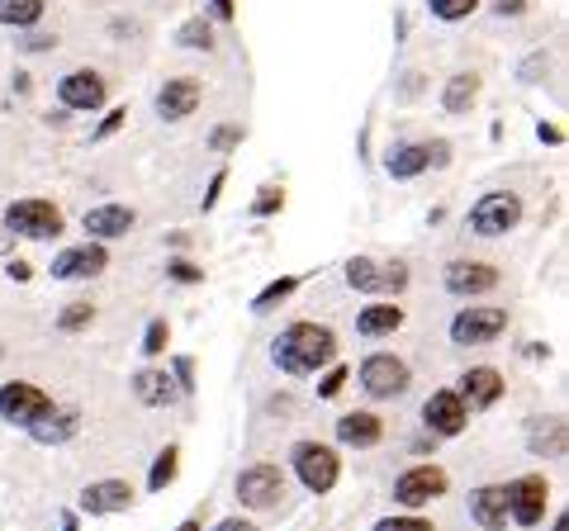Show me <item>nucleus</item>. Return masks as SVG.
Wrapping results in <instances>:
<instances>
[{"label": "nucleus", "mask_w": 569, "mask_h": 531, "mask_svg": "<svg viewBox=\"0 0 569 531\" xmlns=\"http://www.w3.org/2000/svg\"><path fill=\"white\" fill-rule=\"evenodd\" d=\"M295 474H299V484H305L309 493H332L337 480H342V460H337L332 447H323V441H295Z\"/></svg>", "instance_id": "4"}, {"label": "nucleus", "mask_w": 569, "mask_h": 531, "mask_svg": "<svg viewBox=\"0 0 569 531\" xmlns=\"http://www.w3.org/2000/svg\"><path fill=\"white\" fill-rule=\"evenodd\" d=\"M485 6V0H427V10H432V20L441 24H460V20H470V14Z\"/></svg>", "instance_id": "32"}, {"label": "nucleus", "mask_w": 569, "mask_h": 531, "mask_svg": "<svg viewBox=\"0 0 569 531\" xmlns=\"http://www.w3.org/2000/svg\"><path fill=\"white\" fill-rule=\"evenodd\" d=\"M546 499H550L546 474H522V480L508 484V518L518 527H537L546 518Z\"/></svg>", "instance_id": "14"}, {"label": "nucleus", "mask_w": 569, "mask_h": 531, "mask_svg": "<svg viewBox=\"0 0 569 531\" xmlns=\"http://www.w3.org/2000/svg\"><path fill=\"white\" fill-rule=\"evenodd\" d=\"M356 380H361L370 399H399V394H408V384H413V370H408V361L395 357V351H376V357L361 361Z\"/></svg>", "instance_id": "5"}, {"label": "nucleus", "mask_w": 569, "mask_h": 531, "mask_svg": "<svg viewBox=\"0 0 569 531\" xmlns=\"http://www.w3.org/2000/svg\"><path fill=\"white\" fill-rule=\"evenodd\" d=\"M470 518L485 531H503L508 527V484H485L470 493Z\"/></svg>", "instance_id": "22"}, {"label": "nucleus", "mask_w": 569, "mask_h": 531, "mask_svg": "<svg viewBox=\"0 0 569 531\" xmlns=\"http://www.w3.org/2000/svg\"><path fill=\"white\" fill-rule=\"evenodd\" d=\"M96 323V304H86V299H77V304H67L58 313V332H81Z\"/></svg>", "instance_id": "33"}, {"label": "nucleus", "mask_w": 569, "mask_h": 531, "mask_svg": "<svg viewBox=\"0 0 569 531\" xmlns=\"http://www.w3.org/2000/svg\"><path fill=\"white\" fill-rule=\"evenodd\" d=\"M104 266H110V247L91 238V242L62 247V252L52 257V280H96V275H104Z\"/></svg>", "instance_id": "12"}, {"label": "nucleus", "mask_w": 569, "mask_h": 531, "mask_svg": "<svg viewBox=\"0 0 569 531\" xmlns=\"http://www.w3.org/2000/svg\"><path fill=\"white\" fill-rule=\"evenodd\" d=\"M223 186H228V171L219 167V171H213V176H209V190H204V214H209V209H213V204H219V194H223Z\"/></svg>", "instance_id": "42"}, {"label": "nucleus", "mask_w": 569, "mask_h": 531, "mask_svg": "<svg viewBox=\"0 0 569 531\" xmlns=\"http://www.w3.org/2000/svg\"><path fill=\"white\" fill-rule=\"evenodd\" d=\"M460 399H466V409L470 413H485L493 409L498 399H503V375H498L493 365H470L466 375H460V389H456Z\"/></svg>", "instance_id": "19"}, {"label": "nucleus", "mask_w": 569, "mask_h": 531, "mask_svg": "<svg viewBox=\"0 0 569 531\" xmlns=\"http://www.w3.org/2000/svg\"><path fill=\"white\" fill-rule=\"evenodd\" d=\"M479 81L475 72H456L451 81H447V91H441V110L447 114H470L475 110V100H479Z\"/></svg>", "instance_id": "26"}, {"label": "nucleus", "mask_w": 569, "mask_h": 531, "mask_svg": "<svg viewBox=\"0 0 569 531\" xmlns=\"http://www.w3.org/2000/svg\"><path fill=\"white\" fill-rule=\"evenodd\" d=\"M62 531H77V512H62Z\"/></svg>", "instance_id": "51"}, {"label": "nucleus", "mask_w": 569, "mask_h": 531, "mask_svg": "<svg viewBox=\"0 0 569 531\" xmlns=\"http://www.w3.org/2000/svg\"><path fill=\"white\" fill-rule=\"evenodd\" d=\"M171 342V328H167V318H152L148 332H142V357H162Z\"/></svg>", "instance_id": "34"}, {"label": "nucleus", "mask_w": 569, "mask_h": 531, "mask_svg": "<svg viewBox=\"0 0 569 531\" xmlns=\"http://www.w3.org/2000/svg\"><path fill=\"white\" fill-rule=\"evenodd\" d=\"M176 474H181V451H176V447H167L162 455L152 460V470H148V489H152V493L171 489V484H176Z\"/></svg>", "instance_id": "31"}, {"label": "nucleus", "mask_w": 569, "mask_h": 531, "mask_svg": "<svg viewBox=\"0 0 569 531\" xmlns=\"http://www.w3.org/2000/svg\"><path fill=\"white\" fill-rule=\"evenodd\" d=\"M271 361L295 380L318 375L323 365L337 361V332L328 323H290L271 342Z\"/></svg>", "instance_id": "1"}, {"label": "nucleus", "mask_w": 569, "mask_h": 531, "mask_svg": "<svg viewBox=\"0 0 569 531\" xmlns=\"http://www.w3.org/2000/svg\"><path fill=\"white\" fill-rule=\"evenodd\" d=\"M470 233L475 238H508L512 228L522 223V194L512 190H489L479 194V200L470 204Z\"/></svg>", "instance_id": "3"}, {"label": "nucleus", "mask_w": 569, "mask_h": 531, "mask_svg": "<svg viewBox=\"0 0 569 531\" xmlns=\"http://www.w3.org/2000/svg\"><path fill=\"white\" fill-rule=\"evenodd\" d=\"M380 437H385V422H380L376 413H366V409L337 418V441H342V447L370 451V447H380Z\"/></svg>", "instance_id": "21"}, {"label": "nucleus", "mask_w": 569, "mask_h": 531, "mask_svg": "<svg viewBox=\"0 0 569 531\" xmlns=\"http://www.w3.org/2000/svg\"><path fill=\"white\" fill-rule=\"evenodd\" d=\"M376 531H437V527L427 518H413V512H408V518H380Z\"/></svg>", "instance_id": "39"}, {"label": "nucleus", "mask_w": 569, "mask_h": 531, "mask_svg": "<svg viewBox=\"0 0 569 531\" xmlns=\"http://www.w3.org/2000/svg\"><path fill=\"white\" fill-rule=\"evenodd\" d=\"M10 242H14V233H10L6 223H0V257H6V247H10Z\"/></svg>", "instance_id": "49"}, {"label": "nucleus", "mask_w": 569, "mask_h": 531, "mask_svg": "<svg viewBox=\"0 0 569 531\" xmlns=\"http://www.w3.org/2000/svg\"><path fill=\"white\" fill-rule=\"evenodd\" d=\"M123 119H129V110H110V114L100 119V129H96L91 138H96V143H104V138H114V133L123 129Z\"/></svg>", "instance_id": "41"}, {"label": "nucleus", "mask_w": 569, "mask_h": 531, "mask_svg": "<svg viewBox=\"0 0 569 531\" xmlns=\"http://www.w3.org/2000/svg\"><path fill=\"white\" fill-rule=\"evenodd\" d=\"M493 14H503V20H518V14H527V0H493Z\"/></svg>", "instance_id": "44"}, {"label": "nucleus", "mask_w": 569, "mask_h": 531, "mask_svg": "<svg viewBox=\"0 0 569 531\" xmlns=\"http://www.w3.org/2000/svg\"><path fill=\"white\" fill-rule=\"evenodd\" d=\"M133 223L138 214L129 204H96V209H86L81 214V228H86V238H96V242H114V238H129L133 233Z\"/></svg>", "instance_id": "17"}, {"label": "nucleus", "mask_w": 569, "mask_h": 531, "mask_svg": "<svg viewBox=\"0 0 569 531\" xmlns=\"http://www.w3.org/2000/svg\"><path fill=\"white\" fill-rule=\"evenodd\" d=\"M531 455H565V418L560 413H550V418H537L531 422Z\"/></svg>", "instance_id": "27"}, {"label": "nucleus", "mask_w": 569, "mask_h": 531, "mask_svg": "<svg viewBox=\"0 0 569 531\" xmlns=\"http://www.w3.org/2000/svg\"><path fill=\"white\" fill-rule=\"evenodd\" d=\"M6 275H10V280H20V285H24V280H33V271H29V261H14V257L6 261Z\"/></svg>", "instance_id": "47"}, {"label": "nucleus", "mask_w": 569, "mask_h": 531, "mask_svg": "<svg viewBox=\"0 0 569 531\" xmlns=\"http://www.w3.org/2000/svg\"><path fill=\"white\" fill-rule=\"evenodd\" d=\"M171 380H176V389H181V394H194V361H190V357H176V361H171Z\"/></svg>", "instance_id": "40"}, {"label": "nucleus", "mask_w": 569, "mask_h": 531, "mask_svg": "<svg viewBox=\"0 0 569 531\" xmlns=\"http://www.w3.org/2000/svg\"><path fill=\"white\" fill-rule=\"evenodd\" d=\"M81 432V413L77 409H48L39 422H29V437L39 441V447H62Z\"/></svg>", "instance_id": "23"}, {"label": "nucleus", "mask_w": 569, "mask_h": 531, "mask_svg": "<svg viewBox=\"0 0 569 531\" xmlns=\"http://www.w3.org/2000/svg\"><path fill=\"white\" fill-rule=\"evenodd\" d=\"M447 489H451V480H447V470L441 465H413V470H403L395 480V503L413 512V508L437 503Z\"/></svg>", "instance_id": "9"}, {"label": "nucleus", "mask_w": 569, "mask_h": 531, "mask_svg": "<svg viewBox=\"0 0 569 531\" xmlns=\"http://www.w3.org/2000/svg\"><path fill=\"white\" fill-rule=\"evenodd\" d=\"M58 100H62V110L96 114V110H104V100H110V86H104V77L91 72V67H77V72H67L58 81Z\"/></svg>", "instance_id": "11"}, {"label": "nucleus", "mask_w": 569, "mask_h": 531, "mask_svg": "<svg viewBox=\"0 0 569 531\" xmlns=\"http://www.w3.org/2000/svg\"><path fill=\"white\" fill-rule=\"evenodd\" d=\"M242 143V123H219V129L209 133V148L213 152H233Z\"/></svg>", "instance_id": "37"}, {"label": "nucleus", "mask_w": 569, "mask_h": 531, "mask_svg": "<svg viewBox=\"0 0 569 531\" xmlns=\"http://www.w3.org/2000/svg\"><path fill=\"white\" fill-rule=\"evenodd\" d=\"M167 275L176 280V285H200V280H204V266H194L190 257H171V261H167Z\"/></svg>", "instance_id": "35"}, {"label": "nucleus", "mask_w": 569, "mask_h": 531, "mask_svg": "<svg viewBox=\"0 0 569 531\" xmlns=\"http://www.w3.org/2000/svg\"><path fill=\"white\" fill-rule=\"evenodd\" d=\"M280 209H284V190L280 186H261L257 200H252V214L257 219H271V214H280Z\"/></svg>", "instance_id": "36"}, {"label": "nucleus", "mask_w": 569, "mask_h": 531, "mask_svg": "<svg viewBox=\"0 0 569 531\" xmlns=\"http://www.w3.org/2000/svg\"><path fill=\"white\" fill-rule=\"evenodd\" d=\"M133 394H138V403H148V409H171L181 389H176V380L167 375V370L148 365V370H138L133 375Z\"/></svg>", "instance_id": "24"}, {"label": "nucleus", "mask_w": 569, "mask_h": 531, "mask_svg": "<svg viewBox=\"0 0 569 531\" xmlns=\"http://www.w3.org/2000/svg\"><path fill=\"white\" fill-rule=\"evenodd\" d=\"M347 380H351V370H347V365H328V375L318 380V399H337Z\"/></svg>", "instance_id": "38"}, {"label": "nucleus", "mask_w": 569, "mask_h": 531, "mask_svg": "<svg viewBox=\"0 0 569 531\" xmlns=\"http://www.w3.org/2000/svg\"><path fill=\"white\" fill-rule=\"evenodd\" d=\"M508 332V309L498 304H470L451 318V342L456 347H489Z\"/></svg>", "instance_id": "7"}, {"label": "nucleus", "mask_w": 569, "mask_h": 531, "mask_svg": "<svg viewBox=\"0 0 569 531\" xmlns=\"http://www.w3.org/2000/svg\"><path fill=\"white\" fill-rule=\"evenodd\" d=\"M537 138H541V143H550V148H560L565 143V129H556V123H537Z\"/></svg>", "instance_id": "45"}, {"label": "nucleus", "mask_w": 569, "mask_h": 531, "mask_svg": "<svg viewBox=\"0 0 569 531\" xmlns=\"http://www.w3.org/2000/svg\"><path fill=\"white\" fill-rule=\"evenodd\" d=\"M347 285L361 290V294H403V290H408V266H403V261L351 257V261H347Z\"/></svg>", "instance_id": "8"}, {"label": "nucleus", "mask_w": 569, "mask_h": 531, "mask_svg": "<svg viewBox=\"0 0 569 531\" xmlns=\"http://www.w3.org/2000/svg\"><path fill=\"white\" fill-rule=\"evenodd\" d=\"M43 10L48 0H0V24L6 29H39L43 24Z\"/></svg>", "instance_id": "28"}, {"label": "nucleus", "mask_w": 569, "mask_h": 531, "mask_svg": "<svg viewBox=\"0 0 569 531\" xmlns=\"http://www.w3.org/2000/svg\"><path fill=\"white\" fill-rule=\"evenodd\" d=\"M209 20L233 24V20H238V6H233V0H209Z\"/></svg>", "instance_id": "43"}, {"label": "nucleus", "mask_w": 569, "mask_h": 531, "mask_svg": "<svg viewBox=\"0 0 569 531\" xmlns=\"http://www.w3.org/2000/svg\"><path fill=\"white\" fill-rule=\"evenodd\" d=\"M451 162V143L447 138H432V143H395L385 152V171L395 181H418L422 171L432 167H447Z\"/></svg>", "instance_id": "6"}, {"label": "nucleus", "mask_w": 569, "mask_h": 531, "mask_svg": "<svg viewBox=\"0 0 569 531\" xmlns=\"http://www.w3.org/2000/svg\"><path fill=\"white\" fill-rule=\"evenodd\" d=\"M129 503H133V489L123 480H96V484H86L77 499V508L91 512V518H110V512H123Z\"/></svg>", "instance_id": "20"}, {"label": "nucleus", "mask_w": 569, "mask_h": 531, "mask_svg": "<svg viewBox=\"0 0 569 531\" xmlns=\"http://www.w3.org/2000/svg\"><path fill=\"white\" fill-rule=\"evenodd\" d=\"M213 531H257L252 522H247V518H223L219 527H213Z\"/></svg>", "instance_id": "48"}, {"label": "nucleus", "mask_w": 569, "mask_h": 531, "mask_svg": "<svg viewBox=\"0 0 569 531\" xmlns=\"http://www.w3.org/2000/svg\"><path fill=\"white\" fill-rule=\"evenodd\" d=\"M200 100H204V81H194V77H171L162 91H157V119L162 123H181L190 119L194 110H200Z\"/></svg>", "instance_id": "15"}, {"label": "nucleus", "mask_w": 569, "mask_h": 531, "mask_svg": "<svg viewBox=\"0 0 569 531\" xmlns=\"http://www.w3.org/2000/svg\"><path fill=\"white\" fill-rule=\"evenodd\" d=\"M422 422H427L432 437H460L470 428V409L456 389H437V394L422 403Z\"/></svg>", "instance_id": "13"}, {"label": "nucleus", "mask_w": 569, "mask_h": 531, "mask_svg": "<svg viewBox=\"0 0 569 531\" xmlns=\"http://www.w3.org/2000/svg\"><path fill=\"white\" fill-rule=\"evenodd\" d=\"M299 285H305L299 275H280V280H271V285H266V290L252 299V313H271V309H280L284 299H290Z\"/></svg>", "instance_id": "30"}, {"label": "nucleus", "mask_w": 569, "mask_h": 531, "mask_svg": "<svg viewBox=\"0 0 569 531\" xmlns=\"http://www.w3.org/2000/svg\"><path fill=\"white\" fill-rule=\"evenodd\" d=\"M0 223H6L14 238H29V242H52V238L67 233L62 209L52 204V200H39V194H29V200H14Z\"/></svg>", "instance_id": "2"}, {"label": "nucleus", "mask_w": 569, "mask_h": 531, "mask_svg": "<svg viewBox=\"0 0 569 531\" xmlns=\"http://www.w3.org/2000/svg\"><path fill=\"white\" fill-rule=\"evenodd\" d=\"M48 409H52V399L43 394L39 384H29V380H6L0 384V418H6L10 428H29V422H39Z\"/></svg>", "instance_id": "10"}, {"label": "nucleus", "mask_w": 569, "mask_h": 531, "mask_svg": "<svg viewBox=\"0 0 569 531\" xmlns=\"http://www.w3.org/2000/svg\"><path fill=\"white\" fill-rule=\"evenodd\" d=\"M284 493V474L276 465H247L238 474V499L247 508H276Z\"/></svg>", "instance_id": "18"}, {"label": "nucleus", "mask_w": 569, "mask_h": 531, "mask_svg": "<svg viewBox=\"0 0 569 531\" xmlns=\"http://www.w3.org/2000/svg\"><path fill=\"white\" fill-rule=\"evenodd\" d=\"M403 328V309L389 304V299H380V304H366L361 313H356V332L361 338H389V332Z\"/></svg>", "instance_id": "25"}, {"label": "nucleus", "mask_w": 569, "mask_h": 531, "mask_svg": "<svg viewBox=\"0 0 569 531\" xmlns=\"http://www.w3.org/2000/svg\"><path fill=\"white\" fill-rule=\"evenodd\" d=\"M441 285H447V294H456V299L489 294V290H498V266H489V261H451L447 271H441Z\"/></svg>", "instance_id": "16"}, {"label": "nucleus", "mask_w": 569, "mask_h": 531, "mask_svg": "<svg viewBox=\"0 0 569 531\" xmlns=\"http://www.w3.org/2000/svg\"><path fill=\"white\" fill-rule=\"evenodd\" d=\"M176 531H204V527H200V518H186V522L176 527Z\"/></svg>", "instance_id": "50"}, {"label": "nucleus", "mask_w": 569, "mask_h": 531, "mask_svg": "<svg viewBox=\"0 0 569 531\" xmlns=\"http://www.w3.org/2000/svg\"><path fill=\"white\" fill-rule=\"evenodd\" d=\"M176 48H186V52H209V48H213V20H209V14H190V20L176 29Z\"/></svg>", "instance_id": "29"}, {"label": "nucleus", "mask_w": 569, "mask_h": 531, "mask_svg": "<svg viewBox=\"0 0 569 531\" xmlns=\"http://www.w3.org/2000/svg\"><path fill=\"white\" fill-rule=\"evenodd\" d=\"M556 531H569V518H565V512H560V518H556Z\"/></svg>", "instance_id": "52"}, {"label": "nucleus", "mask_w": 569, "mask_h": 531, "mask_svg": "<svg viewBox=\"0 0 569 531\" xmlns=\"http://www.w3.org/2000/svg\"><path fill=\"white\" fill-rule=\"evenodd\" d=\"M24 33H29V29H24ZM24 48H29V52H48V48H58V39H48V33H29Z\"/></svg>", "instance_id": "46"}]
</instances>
